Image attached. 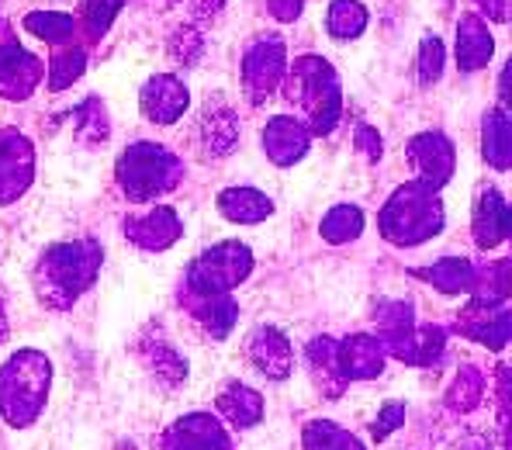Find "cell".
<instances>
[{
  "label": "cell",
  "mask_w": 512,
  "mask_h": 450,
  "mask_svg": "<svg viewBox=\"0 0 512 450\" xmlns=\"http://www.w3.org/2000/svg\"><path fill=\"white\" fill-rule=\"evenodd\" d=\"M52 367L39 350H21L0 367V412L11 426H28L39 419L49 399Z\"/></svg>",
  "instance_id": "6da1fadb"
},
{
  "label": "cell",
  "mask_w": 512,
  "mask_h": 450,
  "mask_svg": "<svg viewBox=\"0 0 512 450\" xmlns=\"http://www.w3.org/2000/svg\"><path fill=\"white\" fill-rule=\"evenodd\" d=\"M94 267H97V253L90 246H59V250H52L42 260V277H39L42 298L56 305V309L70 305L90 284Z\"/></svg>",
  "instance_id": "7a4b0ae2"
},
{
  "label": "cell",
  "mask_w": 512,
  "mask_h": 450,
  "mask_svg": "<svg viewBox=\"0 0 512 450\" xmlns=\"http://www.w3.org/2000/svg\"><path fill=\"white\" fill-rule=\"evenodd\" d=\"M384 232H388L395 243H419V239L440 232V205L429 198L426 191L416 187H405L395 194V201L384 212Z\"/></svg>",
  "instance_id": "3957f363"
},
{
  "label": "cell",
  "mask_w": 512,
  "mask_h": 450,
  "mask_svg": "<svg viewBox=\"0 0 512 450\" xmlns=\"http://www.w3.org/2000/svg\"><path fill=\"white\" fill-rule=\"evenodd\" d=\"M253 260H250V250L239 243H225V246H215L208 250L198 264L191 267V281L201 295H222L229 291L232 284H239L246 274H250Z\"/></svg>",
  "instance_id": "277c9868"
},
{
  "label": "cell",
  "mask_w": 512,
  "mask_h": 450,
  "mask_svg": "<svg viewBox=\"0 0 512 450\" xmlns=\"http://www.w3.org/2000/svg\"><path fill=\"white\" fill-rule=\"evenodd\" d=\"M118 170H122L125 191L132 194L135 201H146V198H153L156 191H163V187L170 184L177 163H173L163 149L139 146V149H132V153L125 156Z\"/></svg>",
  "instance_id": "5b68a950"
},
{
  "label": "cell",
  "mask_w": 512,
  "mask_h": 450,
  "mask_svg": "<svg viewBox=\"0 0 512 450\" xmlns=\"http://www.w3.org/2000/svg\"><path fill=\"white\" fill-rule=\"evenodd\" d=\"M163 450H232V440L218 419L194 412L170 426L163 437Z\"/></svg>",
  "instance_id": "8992f818"
},
{
  "label": "cell",
  "mask_w": 512,
  "mask_h": 450,
  "mask_svg": "<svg viewBox=\"0 0 512 450\" xmlns=\"http://www.w3.org/2000/svg\"><path fill=\"white\" fill-rule=\"evenodd\" d=\"M384 367V347L378 336H350L340 343V371L343 381H367L381 374Z\"/></svg>",
  "instance_id": "52a82bcc"
},
{
  "label": "cell",
  "mask_w": 512,
  "mask_h": 450,
  "mask_svg": "<svg viewBox=\"0 0 512 450\" xmlns=\"http://www.w3.org/2000/svg\"><path fill=\"white\" fill-rule=\"evenodd\" d=\"M250 360L256 364V371H263L267 378L281 381L291 374V343L284 333L277 329H256L250 340Z\"/></svg>",
  "instance_id": "ba28073f"
},
{
  "label": "cell",
  "mask_w": 512,
  "mask_h": 450,
  "mask_svg": "<svg viewBox=\"0 0 512 450\" xmlns=\"http://www.w3.org/2000/svg\"><path fill=\"white\" fill-rule=\"evenodd\" d=\"M218 412H222L232 426H239V430H250V426H256L263 419V395L246 385H229L218 395Z\"/></svg>",
  "instance_id": "9c48e42d"
},
{
  "label": "cell",
  "mask_w": 512,
  "mask_h": 450,
  "mask_svg": "<svg viewBox=\"0 0 512 450\" xmlns=\"http://www.w3.org/2000/svg\"><path fill=\"white\" fill-rule=\"evenodd\" d=\"M308 360H312L315 374H319L322 388H326L329 399H336V395L343 392V371H340V343L333 340H315L312 347H308Z\"/></svg>",
  "instance_id": "30bf717a"
},
{
  "label": "cell",
  "mask_w": 512,
  "mask_h": 450,
  "mask_svg": "<svg viewBox=\"0 0 512 450\" xmlns=\"http://www.w3.org/2000/svg\"><path fill=\"white\" fill-rule=\"evenodd\" d=\"M142 104H146V115L153 118V122H173V118L184 111L187 94L173 84V80H153L146 97H142Z\"/></svg>",
  "instance_id": "8fae6325"
},
{
  "label": "cell",
  "mask_w": 512,
  "mask_h": 450,
  "mask_svg": "<svg viewBox=\"0 0 512 450\" xmlns=\"http://www.w3.org/2000/svg\"><path fill=\"white\" fill-rule=\"evenodd\" d=\"M395 350L409 364H433L443 350V333L440 329H423V333H395Z\"/></svg>",
  "instance_id": "7c38bea8"
},
{
  "label": "cell",
  "mask_w": 512,
  "mask_h": 450,
  "mask_svg": "<svg viewBox=\"0 0 512 450\" xmlns=\"http://www.w3.org/2000/svg\"><path fill=\"white\" fill-rule=\"evenodd\" d=\"M305 450H364L353 433H346L343 426L329 423V419H312L301 433Z\"/></svg>",
  "instance_id": "4fadbf2b"
},
{
  "label": "cell",
  "mask_w": 512,
  "mask_h": 450,
  "mask_svg": "<svg viewBox=\"0 0 512 450\" xmlns=\"http://www.w3.org/2000/svg\"><path fill=\"white\" fill-rule=\"evenodd\" d=\"M218 208L236 222H260L270 215V201L263 198L260 191H250V187H243V191H225L222 198H218Z\"/></svg>",
  "instance_id": "5bb4252c"
},
{
  "label": "cell",
  "mask_w": 512,
  "mask_h": 450,
  "mask_svg": "<svg viewBox=\"0 0 512 450\" xmlns=\"http://www.w3.org/2000/svg\"><path fill=\"white\" fill-rule=\"evenodd\" d=\"M28 184V149L7 146L0 149V201H11Z\"/></svg>",
  "instance_id": "9a60e30c"
},
{
  "label": "cell",
  "mask_w": 512,
  "mask_h": 450,
  "mask_svg": "<svg viewBox=\"0 0 512 450\" xmlns=\"http://www.w3.org/2000/svg\"><path fill=\"white\" fill-rule=\"evenodd\" d=\"M506 208H502L499 194H485V201L478 205V225H474V236H478L481 246H495L502 236H506Z\"/></svg>",
  "instance_id": "2e32d148"
},
{
  "label": "cell",
  "mask_w": 512,
  "mask_h": 450,
  "mask_svg": "<svg viewBox=\"0 0 512 450\" xmlns=\"http://www.w3.org/2000/svg\"><path fill=\"white\" fill-rule=\"evenodd\" d=\"M177 219H173V212H167V208H160L156 215H149L146 222H135L132 225V236L139 239L142 246H170L173 239H177Z\"/></svg>",
  "instance_id": "e0dca14e"
},
{
  "label": "cell",
  "mask_w": 512,
  "mask_h": 450,
  "mask_svg": "<svg viewBox=\"0 0 512 450\" xmlns=\"http://www.w3.org/2000/svg\"><path fill=\"white\" fill-rule=\"evenodd\" d=\"M360 225H364V215L357 212V208H333V212L326 215V222H322V236L329 239V243H346V239H353L360 232Z\"/></svg>",
  "instance_id": "ac0fdd59"
},
{
  "label": "cell",
  "mask_w": 512,
  "mask_h": 450,
  "mask_svg": "<svg viewBox=\"0 0 512 450\" xmlns=\"http://www.w3.org/2000/svg\"><path fill=\"white\" fill-rule=\"evenodd\" d=\"M267 146H270V153H274V160L291 163L295 156H301V149H305V135L298 129H291L288 122H277L274 129L267 132Z\"/></svg>",
  "instance_id": "d6986e66"
},
{
  "label": "cell",
  "mask_w": 512,
  "mask_h": 450,
  "mask_svg": "<svg viewBox=\"0 0 512 450\" xmlns=\"http://www.w3.org/2000/svg\"><path fill=\"white\" fill-rule=\"evenodd\" d=\"M481 374L474 371V367H464L461 371V378L454 381V388H450V395H447V402H450V409H457V412H471L474 405L481 402Z\"/></svg>",
  "instance_id": "ffe728a7"
},
{
  "label": "cell",
  "mask_w": 512,
  "mask_h": 450,
  "mask_svg": "<svg viewBox=\"0 0 512 450\" xmlns=\"http://www.w3.org/2000/svg\"><path fill=\"white\" fill-rule=\"evenodd\" d=\"M149 360H153L149 367H153V374H156V381H160V385L177 388L180 381L187 378V364H184V360H180L177 354H173L170 347H156V350H153V357H149Z\"/></svg>",
  "instance_id": "44dd1931"
},
{
  "label": "cell",
  "mask_w": 512,
  "mask_h": 450,
  "mask_svg": "<svg viewBox=\"0 0 512 450\" xmlns=\"http://www.w3.org/2000/svg\"><path fill=\"white\" fill-rule=\"evenodd\" d=\"M426 277H433V284H440L443 291H464L471 288V267L464 260H443L433 270H426Z\"/></svg>",
  "instance_id": "7402d4cb"
},
{
  "label": "cell",
  "mask_w": 512,
  "mask_h": 450,
  "mask_svg": "<svg viewBox=\"0 0 512 450\" xmlns=\"http://www.w3.org/2000/svg\"><path fill=\"white\" fill-rule=\"evenodd\" d=\"M405 423V405L402 402H388L384 409L378 412V423L371 426V437L374 440H384L391 430H398V426Z\"/></svg>",
  "instance_id": "603a6c76"
},
{
  "label": "cell",
  "mask_w": 512,
  "mask_h": 450,
  "mask_svg": "<svg viewBox=\"0 0 512 450\" xmlns=\"http://www.w3.org/2000/svg\"><path fill=\"white\" fill-rule=\"evenodd\" d=\"M7 336V319H4V305H0V340Z\"/></svg>",
  "instance_id": "cb8c5ba5"
},
{
  "label": "cell",
  "mask_w": 512,
  "mask_h": 450,
  "mask_svg": "<svg viewBox=\"0 0 512 450\" xmlns=\"http://www.w3.org/2000/svg\"><path fill=\"white\" fill-rule=\"evenodd\" d=\"M118 450H135L132 444H118Z\"/></svg>",
  "instance_id": "d4e9b609"
}]
</instances>
